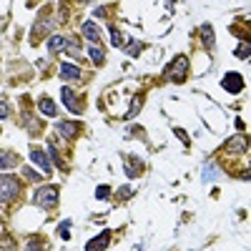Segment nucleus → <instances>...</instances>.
<instances>
[{
	"label": "nucleus",
	"instance_id": "1",
	"mask_svg": "<svg viewBox=\"0 0 251 251\" xmlns=\"http://www.w3.org/2000/svg\"><path fill=\"white\" fill-rule=\"evenodd\" d=\"M186 71H188V60H186V55H176V58L169 63V68H166L163 78H166V80H171V83H183L186 75H188Z\"/></svg>",
	"mask_w": 251,
	"mask_h": 251
},
{
	"label": "nucleus",
	"instance_id": "2",
	"mask_svg": "<svg viewBox=\"0 0 251 251\" xmlns=\"http://www.w3.org/2000/svg\"><path fill=\"white\" fill-rule=\"evenodd\" d=\"M35 203L43 208H55L58 206V188L55 186H40L35 191Z\"/></svg>",
	"mask_w": 251,
	"mask_h": 251
},
{
	"label": "nucleus",
	"instance_id": "3",
	"mask_svg": "<svg viewBox=\"0 0 251 251\" xmlns=\"http://www.w3.org/2000/svg\"><path fill=\"white\" fill-rule=\"evenodd\" d=\"M20 191V183L15 176H0V203L13 201Z\"/></svg>",
	"mask_w": 251,
	"mask_h": 251
},
{
	"label": "nucleus",
	"instance_id": "4",
	"mask_svg": "<svg viewBox=\"0 0 251 251\" xmlns=\"http://www.w3.org/2000/svg\"><path fill=\"white\" fill-rule=\"evenodd\" d=\"M221 88L228 91V93H241L244 91V78L239 73H226L221 78Z\"/></svg>",
	"mask_w": 251,
	"mask_h": 251
},
{
	"label": "nucleus",
	"instance_id": "5",
	"mask_svg": "<svg viewBox=\"0 0 251 251\" xmlns=\"http://www.w3.org/2000/svg\"><path fill=\"white\" fill-rule=\"evenodd\" d=\"M60 98H63V103H66V108L71 111V113H75V116H80V100H78V96H75V91L73 88H60Z\"/></svg>",
	"mask_w": 251,
	"mask_h": 251
},
{
	"label": "nucleus",
	"instance_id": "6",
	"mask_svg": "<svg viewBox=\"0 0 251 251\" xmlns=\"http://www.w3.org/2000/svg\"><path fill=\"white\" fill-rule=\"evenodd\" d=\"M30 161L35 166H40V174H50V161H48V153L40 151V149H30Z\"/></svg>",
	"mask_w": 251,
	"mask_h": 251
},
{
	"label": "nucleus",
	"instance_id": "7",
	"mask_svg": "<svg viewBox=\"0 0 251 251\" xmlns=\"http://www.w3.org/2000/svg\"><path fill=\"white\" fill-rule=\"evenodd\" d=\"M55 131L63 136V138H68V141H73L75 136H78V123H71V121H58L55 123Z\"/></svg>",
	"mask_w": 251,
	"mask_h": 251
},
{
	"label": "nucleus",
	"instance_id": "8",
	"mask_svg": "<svg viewBox=\"0 0 251 251\" xmlns=\"http://www.w3.org/2000/svg\"><path fill=\"white\" fill-rule=\"evenodd\" d=\"M108 244H111V234H108V231H103V234L93 236V239L86 244V251H103Z\"/></svg>",
	"mask_w": 251,
	"mask_h": 251
},
{
	"label": "nucleus",
	"instance_id": "9",
	"mask_svg": "<svg viewBox=\"0 0 251 251\" xmlns=\"http://www.w3.org/2000/svg\"><path fill=\"white\" fill-rule=\"evenodd\" d=\"M80 33H83V35H86V38L91 40V43H93V46H96V43H98V40H100V30H98V25H96V23H91V20H86V23H83V25H80Z\"/></svg>",
	"mask_w": 251,
	"mask_h": 251
},
{
	"label": "nucleus",
	"instance_id": "10",
	"mask_svg": "<svg viewBox=\"0 0 251 251\" xmlns=\"http://www.w3.org/2000/svg\"><path fill=\"white\" fill-rule=\"evenodd\" d=\"M226 151L228 153H244L246 151V138L244 136H234L226 141Z\"/></svg>",
	"mask_w": 251,
	"mask_h": 251
},
{
	"label": "nucleus",
	"instance_id": "11",
	"mask_svg": "<svg viewBox=\"0 0 251 251\" xmlns=\"http://www.w3.org/2000/svg\"><path fill=\"white\" fill-rule=\"evenodd\" d=\"M60 78L63 80H80V68H75L73 63H63L60 66Z\"/></svg>",
	"mask_w": 251,
	"mask_h": 251
},
{
	"label": "nucleus",
	"instance_id": "12",
	"mask_svg": "<svg viewBox=\"0 0 251 251\" xmlns=\"http://www.w3.org/2000/svg\"><path fill=\"white\" fill-rule=\"evenodd\" d=\"M66 48H68V38H63V35H53L48 40V50L50 53H63Z\"/></svg>",
	"mask_w": 251,
	"mask_h": 251
},
{
	"label": "nucleus",
	"instance_id": "13",
	"mask_svg": "<svg viewBox=\"0 0 251 251\" xmlns=\"http://www.w3.org/2000/svg\"><path fill=\"white\" fill-rule=\"evenodd\" d=\"M141 171H143V163L138 158H126V174H128L131 178L141 176Z\"/></svg>",
	"mask_w": 251,
	"mask_h": 251
},
{
	"label": "nucleus",
	"instance_id": "14",
	"mask_svg": "<svg viewBox=\"0 0 251 251\" xmlns=\"http://www.w3.org/2000/svg\"><path fill=\"white\" fill-rule=\"evenodd\" d=\"M13 166H18V156L10 151H0V171L13 169Z\"/></svg>",
	"mask_w": 251,
	"mask_h": 251
},
{
	"label": "nucleus",
	"instance_id": "15",
	"mask_svg": "<svg viewBox=\"0 0 251 251\" xmlns=\"http://www.w3.org/2000/svg\"><path fill=\"white\" fill-rule=\"evenodd\" d=\"M201 38H203V46L208 50H214V30H211V25H208V23L201 25Z\"/></svg>",
	"mask_w": 251,
	"mask_h": 251
},
{
	"label": "nucleus",
	"instance_id": "16",
	"mask_svg": "<svg viewBox=\"0 0 251 251\" xmlns=\"http://www.w3.org/2000/svg\"><path fill=\"white\" fill-rule=\"evenodd\" d=\"M38 106H40V113H43V116H55V113H58V111H55V103H53L50 98H40Z\"/></svg>",
	"mask_w": 251,
	"mask_h": 251
},
{
	"label": "nucleus",
	"instance_id": "17",
	"mask_svg": "<svg viewBox=\"0 0 251 251\" xmlns=\"http://www.w3.org/2000/svg\"><path fill=\"white\" fill-rule=\"evenodd\" d=\"M141 106H143V96H133L131 98V108H128V113H126V118H136Z\"/></svg>",
	"mask_w": 251,
	"mask_h": 251
},
{
	"label": "nucleus",
	"instance_id": "18",
	"mask_svg": "<svg viewBox=\"0 0 251 251\" xmlns=\"http://www.w3.org/2000/svg\"><path fill=\"white\" fill-rule=\"evenodd\" d=\"M88 55H91V60L96 63V66H100V63L106 60V55H103V48H98V46H91V48H88Z\"/></svg>",
	"mask_w": 251,
	"mask_h": 251
},
{
	"label": "nucleus",
	"instance_id": "19",
	"mask_svg": "<svg viewBox=\"0 0 251 251\" xmlns=\"http://www.w3.org/2000/svg\"><path fill=\"white\" fill-rule=\"evenodd\" d=\"M141 50H143V46L138 43V40H131V43H128V48H126V53H128L131 58H136V55H138Z\"/></svg>",
	"mask_w": 251,
	"mask_h": 251
},
{
	"label": "nucleus",
	"instance_id": "20",
	"mask_svg": "<svg viewBox=\"0 0 251 251\" xmlns=\"http://www.w3.org/2000/svg\"><path fill=\"white\" fill-rule=\"evenodd\" d=\"M48 156H50V161H53L55 166H63V161H60V156H58V151H55V143H53V141L48 143Z\"/></svg>",
	"mask_w": 251,
	"mask_h": 251
},
{
	"label": "nucleus",
	"instance_id": "21",
	"mask_svg": "<svg viewBox=\"0 0 251 251\" xmlns=\"http://www.w3.org/2000/svg\"><path fill=\"white\" fill-rule=\"evenodd\" d=\"M108 196H111V188H108V186H98V188H96V199H98V201H106Z\"/></svg>",
	"mask_w": 251,
	"mask_h": 251
},
{
	"label": "nucleus",
	"instance_id": "22",
	"mask_svg": "<svg viewBox=\"0 0 251 251\" xmlns=\"http://www.w3.org/2000/svg\"><path fill=\"white\" fill-rule=\"evenodd\" d=\"M71 224H73V221H71V219H66V221H63V224L58 226V231H60V236H63V239H71V231H68Z\"/></svg>",
	"mask_w": 251,
	"mask_h": 251
},
{
	"label": "nucleus",
	"instance_id": "23",
	"mask_svg": "<svg viewBox=\"0 0 251 251\" xmlns=\"http://www.w3.org/2000/svg\"><path fill=\"white\" fill-rule=\"evenodd\" d=\"M66 53H71L73 58H80V46L75 43V40H68V48H66Z\"/></svg>",
	"mask_w": 251,
	"mask_h": 251
},
{
	"label": "nucleus",
	"instance_id": "24",
	"mask_svg": "<svg viewBox=\"0 0 251 251\" xmlns=\"http://www.w3.org/2000/svg\"><path fill=\"white\" fill-rule=\"evenodd\" d=\"M111 40H113V46H116V48H121L126 38H123V35H121V33L116 30V28H111Z\"/></svg>",
	"mask_w": 251,
	"mask_h": 251
},
{
	"label": "nucleus",
	"instance_id": "25",
	"mask_svg": "<svg viewBox=\"0 0 251 251\" xmlns=\"http://www.w3.org/2000/svg\"><path fill=\"white\" fill-rule=\"evenodd\" d=\"M214 178H216V166L208 163L206 166V174H203V181H214Z\"/></svg>",
	"mask_w": 251,
	"mask_h": 251
},
{
	"label": "nucleus",
	"instance_id": "26",
	"mask_svg": "<svg viewBox=\"0 0 251 251\" xmlns=\"http://www.w3.org/2000/svg\"><path fill=\"white\" fill-rule=\"evenodd\" d=\"M236 58H241V60H246L249 58V43H241L239 48H236V53H234Z\"/></svg>",
	"mask_w": 251,
	"mask_h": 251
},
{
	"label": "nucleus",
	"instance_id": "27",
	"mask_svg": "<svg viewBox=\"0 0 251 251\" xmlns=\"http://www.w3.org/2000/svg\"><path fill=\"white\" fill-rule=\"evenodd\" d=\"M25 251H46V246L40 244V241H35V239H33V241H28V244H25Z\"/></svg>",
	"mask_w": 251,
	"mask_h": 251
},
{
	"label": "nucleus",
	"instance_id": "28",
	"mask_svg": "<svg viewBox=\"0 0 251 251\" xmlns=\"http://www.w3.org/2000/svg\"><path fill=\"white\" fill-rule=\"evenodd\" d=\"M8 103H3V100H0V118H8Z\"/></svg>",
	"mask_w": 251,
	"mask_h": 251
},
{
	"label": "nucleus",
	"instance_id": "29",
	"mask_svg": "<svg viewBox=\"0 0 251 251\" xmlns=\"http://www.w3.org/2000/svg\"><path fill=\"white\" fill-rule=\"evenodd\" d=\"M93 15H98V18H103V15H106V8H103V5H98V8L93 10Z\"/></svg>",
	"mask_w": 251,
	"mask_h": 251
},
{
	"label": "nucleus",
	"instance_id": "30",
	"mask_svg": "<svg viewBox=\"0 0 251 251\" xmlns=\"http://www.w3.org/2000/svg\"><path fill=\"white\" fill-rule=\"evenodd\" d=\"M23 171H25V176H28V178H40V176H38L33 169H23Z\"/></svg>",
	"mask_w": 251,
	"mask_h": 251
},
{
	"label": "nucleus",
	"instance_id": "31",
	"mask_svg": "<svg viewBox=\"0 0 251 251\" xmlns=\"http://www.w3.org/2000/svg\"><path fill=\"white\" fill-rule=\"evenodd\" d=\"M176 136H178V138H181V141H183V143H188V138H186V133H183V131H181V128H176Z\"/></svg>",
	"mask_w": 251,
	"mask_h": 251
}]
</instances>
